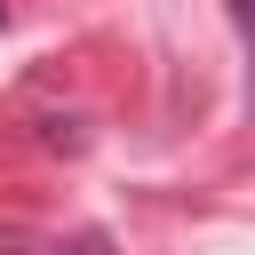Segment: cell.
<instances>
[{
	"instance_id": "obj_2",
	"label": "cell",
	"mask_w": 255,
	"mask_h": 255,
	"mask_svg": "<svg viewBox=\"0 0 255 255\" xmlns=\"http://www.w3.org/2000/svg\"><path fill=\"white\" fill-rule=\"evenodd\" d=\"M231 24H239V32L255 40V0H231Z\"/></svg>"
},
{
	"instance_id": "obj_1",
	"label": "cell",
	"mask_w": 255,
	"mask_h": 255,
	"mask_svg": "<svg viewBox=\"0 0 255 255\" xmlns=\"http://www.w3.org/2000/svg\"><path fill=\"white\" fill-rule=\"evenodd\" d=\"M56 255H120V247H112V231H72Z\"/></svg>"
},
{
	"instance_id": "obj_3",
	"label": "cell",
	"mask_w": 255,
	"mask_h": 255,
	"mask_svg": "<svg viewBox=\"0 0 255 255\" xmlns=\"http://www.w3.org/2000/svg\"><path fill=\"white\" fill-rule=\"evenodd\" d=\"M0 24H8V8H0Z\"/></svg>"
}]
</instances>
